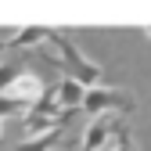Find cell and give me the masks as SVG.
<instances>
[{"instance_id":"1","label":"cell","mask_w":151,"mask_h":151,"mask_svg":"<svg viewBox=\"0 0 151 151\" xmlns=\"http://www.w3.org/2000/svg\"><path fill=\"white\" fill-rule=\"evenodd\" d=\"M47 43H54V47H58V65L68 72V79H76L79 86H90V83H97V79H101V68H97V65H90L83 54H79V50H76V47L65 40V36L47 32Z\"/></svg>"},{"instance_id":"2","label":"cell","mask_w":151,"mask_h":151,"mask_svg":"<svg viewBox=\"0 0 151 151\" xmlns=\"http://www.w3.org/2000/svg\"><path fill=\"white\" fill-rule=\"evenodd\" d=\"M83 108L90 111V115H101V111H108V108H115V111H133V101H129L126 93H119V90H86Z\"/></svg>"},{"instance_id":"3","label":"cell","mask_w":151,"mask_h":151,"mask_svg":"<svg viewBox=\"0 0 151 151\" xmlns=\"http://www.w3.org/2000/svg\"><path fill=\"white\" fill-rule=\"evenodd\" d=\"M119 129H122V122H119V119H108V115H104V119H93V122L86 126V137H83V151H97V147H101V144H104L108 137H115Z\"/></svg>"},{"instance_id":"4","label":"cell","mask_w":151,"mask_h":151,"mask_svg":"<svg viewBox=\"0 0 151 151\" xmlns=\"http://www.w3.org/2000/svg\"><path fill=\"white\" fill-rule=\"evenodd\" d=\"M83 97H86V90L76 83V79H68V76H65V79L58 83V101H61V111H76V108L83 104Z\"/></svg>"},{"instance_id":"5","label":"cell","mask_w":151,"mask_h":151,"mask_svg":"<svg viewBox=\"0 0 151 151\" xmlns=\"http://www.w3.org/2000/svg\"><path fill=\"white\" fill-rule=\"evenodd\" d=\"M61 133H65V126H54V129H47V133H40V137H29V140H22L14 151H50L54 144L61 140Z\"/></svg>"},{"instance_id":"6","label":"cell","mask_w":151,"mask_h":151,"mask_svg":"<svg viewBox=\"0 0 151 151\" xmlns=\"http://www.w3.org/2000/svg\"><path fill=\"white\" fill-rule=\"evenodd\" d=\"M47 32H50V29H43V25H29V29H22V32H18L14 40H7V47H14V50H22V47H32V43L47 40Z\"/></svg>"},{"instance_id":"7","label":"cell","mask_w":151,"mask_h":151,"mask_svg":"<svg viewBox=\"0 0 151 151\" xmlns=\"http://www.w3.org/2000/svg\"><path fill=\"white\" fill-rule=\"evenodd\" d=\"M25 108H29L25 101L11 97V93H0V119H7V115H18V111H25Z\"/></svg>"},{"instance_id":"8","label":"cell","mask_w":151,"mask_h":151,"mask_svg":"<svg viewBox=\"0 0 151 151\" xmlns=\"http://www.w3.org/2000/svg\"><path fill=\"white\" fill-rule=\"evenodd\" d=\"M22 76V65H7V68H0V93H7V86Z\"/></svg>"},{"instance_id":"9","label":"cell","mask_w":151,"mask_h":151,"mask_svg":"<svg viewBox=\"0 0 151 151\" xmlns=\"http://www.w3.org/2000/svg\"><path fill=\"white\" fill-rule=\"evenodd\" d=\"M115 137H119V147H115V151H137V147H133V140H129V133H126V126L119 129Z\"/></svg>"},{"instance_id":"10","label":"cell","mask_w":151,"mask_h":151,"mask_svg":"<svg viewBox=\"0 0 151 151\" xmlns=\"http://www.w3.org/2000/svg\"><path fill=\"white\" fill-rule=\"evenodd\" d=\"M4 47H7V40H0V50H4Z\"/></svg>"},{"instance_id":"11","label":"cell","mask_w":151,"mask_h":151,"mask_svg":"<svg viewBox=\"0 0 151 151\" xmlns=\"http://www.w3.org/2000/svg\"><path fill=\"white\" fill-rule=\"evenodd\" d=\"M147 32H151V29H147Z\"/></svg>"}]
</instances>
